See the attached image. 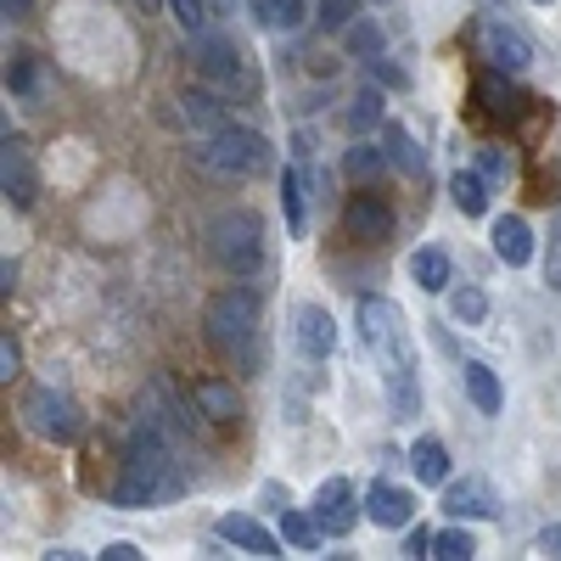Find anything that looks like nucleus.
<instances>
[{
	"mask_svg": "<svg viewBox=\"0 0 561 561\" xmlns=\"http://www.w3.org/2000/svg\"><path fill=\"white\" fill-rule=\"evenodd\" d=\"M169 438L158 427V415H140L129 427V444H124V472L113 483V505L124 511H147L152 500L163 494H180V478H169Z\"/></svg>",
	"mask_w": 561,
	"mask_h": 561,
	"instance_id": "f257e3e1",
	"label": "nucleus"
},
{
	"mask_svg": "<svg viewBox=\"0 0 561 561\" xmlns=\"http://www.w3.org/2000/svg\"><path fill=\"white\" fill-rule=\"evenodd\" d=\"M208 343L225 354V359H237L242 370H259V293L253 287H225L208 298Z\"/></svg>",
	"mask_w": 561,
	"mask_h": 561,
	"instance_id": "f03ea898",
	"label": "nucleus"
},
{
	"mask_svg": "<svg viewBox=\"0 0 561 561\" xmlns=\"http://www.w3.org/2000/svg\"><path fill=\"white\" fill-rule=\"evenodd\" d=\"M354 320H359L365 348L382 359V377H388V370H415V343L404 332V314H399L393 298H359Z\"/></svg>",
	"mask_w": 561,
	"mask_h": 561,
	"instance_id": "7ed1b4c3",
	"label": "nucleus"
},
{
	"mask_svg": "<svg viewBox=\"0 0 561 561\" xmlns=\"http://www.w3.org/2000/svg\"><path fill=\"white\" fill-rule=\"evenodd\" d=\"M208 253H214V264H219L225 275L248 280V275L264 264L259 219H253L248 208H225V214H214V225H208Z\"/></svg>",
	"mask_w": 561,
	"mask_h": 561,
	"instance_id": "20e7f679",
	"label": "nucleus"
},
{
	"mask_svg": "<svg viewBox=\"0 0 561 561\" xmlns=\"http://www.w3.org/2000/svg\"><path fill=\"white\" fill-rule=\"evenodd\" d=\"M197 163L225 174V180H248V174L270 169V140L259 129H248V124H225L197 147Z\"/></svg>",
	"mask_w": 561,
	"mask_h": 561,
	"instance_id": "39448f33",
	"label": "nucleus"
},
{
	"mask_svg": "<svg viewBox=\"0 0 561 561\" xmlns=\"http://www.w3.org/2000/svg\"><path fill=\"white\" fill-rule=\"evenodd\" d=\"M23 415H28V427L45 438V444H73L79 438V404L62 393V388H34L28 393V404H23Z\"/></svg>",
	"mask_w": 561,
	"mask_h": 561,
	"instance_id": "423d86ee",
	"label": "nucleus"
},
{
	"mask_svg": "<svg viewBox=\"0 0 561 561\" xmlns=\"http://www.w3.org/2000/svg\"><path fill=\"white\" fill-rule=\"evenodd\" d=\"M478 45H483L489 68H500V73H528V62H534V45L517 28H505L500 18H478Z\"/></svg>",
	"mask_w": 561,
	"mask_h": 561,
	"instance_id": "0eeeda50",
	"label": "nucleus"
},
{
	"mask_svg": "<svg viewBox=\"0 0 561 561\" xmlns=\"http://www.w3.org/2000/svg\"><path fill=\"white\" fill-rule=\"evenodd\" d=\"M354 500H359V494H354L348 478H325V483L314 489V523H320V534L343 539V534L359 523V505H354Z\"/></svg>",
	"mask_w": 561,
	"mask_h": 561,
	"instance_id": "6e6552de",
	"label": "nucleus"
},
{
	"mask_svg": "<svg viewBox=\"0 0 561 561\" xmlns=\"http://www.w3.org/2000/svg\"><path fill=\"white\" fill-rule=\"evenodd\" d=\"M197 73L219 90H237L248 84V68H242V51L230 45L225 34H197Z\"/></svg>",
	"mask_w": 561,
	"mask_h": 561,
	"instance_id": "1a4fd4ad",
	"label": "nucleus"
},
{
	"mask_svg": "<svg viewBox=\"0 0 561 561\" xmlns=\"http://www.w3.org/2000/svg\"><path fill=\"white\" fill-rule=\"evenodd\" d=\"M343 225H348V237H359V242H388L393 237V208L382 197H370V192H354Z\"/></svg>",
	"mask_w": 561,
	"mask_h": 561,
	"instance_id": "9d476101",
	"label": "nucleus"
},
{
	"mask_svg": "<svg viewBox=\"0 0 561 561\" xmlns=\"http://www.w3.org/2000/svg\"><path fill=\"white\" fill-rule=\"evenodd\" d=\"M293 337H298L304 359H332V348H337V320L325 314L320 304H304V309L293 314Z\"/></svg>",
	"mask_w": 561,
	"mask_h": 561,
	"instance_id": "9b49d317",
	"label": "nucleus"
},
{
	"mask_svg": "<svg viewBox=\"0 0 561 561\" xmlns=\"http://www.w3.org/2000/svg\"><path fill=\"white\" fill-rule=\"evenodd\" d=\"M214 534L225 539V545H237V550H248V556H280V539L259 523V517H248V511H230V517H219L214 523Z\"/></svg>",
	"mask_w": 561,
	"mask_h": 561,
	"instance_id": "f8f14e48",
	"label": "nucleus"
},
{
	"mask_svg": "<svg viewBox=\"0 0 561 561\" xmlns=\"http://www.w3.org/2000/svg\"><path fill=\"white\" fill-rule=\"evenodd\" d=\"M0 192H7V203H18V208L34 203V163H28V147L18 135H7V147H0Z\"/></svg>",
	"mask_w": 561,
	"mask_h": 561,
	"instance_id": "ddd939ff",
	"label": "nucleus"
},
{
	"mask_svg": "<svg viewBox=\"0 0 561 561\" xmlns=\"http://www.w3.org/2000/svg\"><path fill=\"white\" fill-rule=\"evenodd\" d=\"M365 511L377 528H410L415 523V494L399 489V483H370L365 489Z\"/></svg>",
	"mask_w": 561,
	"mask_h": 561,
	"instance_id": "4468645a",
	"label": "nucleus"
},
{
	"mask_svg": "<svg viewBox=\"0 0 561 561\" xmlns=\"http://www.w3.org/2000/svg\"><path fill=\"white\" fill-rule=\"evenodd\" d=\"M192 399H197V410L214 421V427H230V421L242 415V399H237V388H230L225 377H203V382H192Z\"/></svg>",
	"mask_w": 561,
	"mask_h": 561,
	"instance_id": "2eb2a0df",
	"label": "nucleus"
},
{
	"mask_svg": "<svg viewBox=\"0 0 561 561\" xmlns=\"http://www.w3.org/2000/svg\"><path fill=\"white\" fill-rule=\"evenodd\" d=\"M489 242H494V253H500V259H505L511 270H523V264L534 259V230H528V219H517V214L494 219Z\"/></svg>",
	"mask_w": 561,
	"mask_h": 561,
	"instance_id": "dca6fc26",
	"label": "nucleus"
},
{
	"mask_svg": "<svg viewBox=\"0 0 561 561\" xmlns=\"http://www.w3.org/2000/svg\"><path fill=\"white\" fill-rule=\"evenodd\" d=\"M444 511H449V517H494L500 500H494V489L483 478H460V483H449Z\"/></svg>",
	"mask_w": 561,
	"mask_h": 561,
	"instance_id": "f3484780",
	"label": "nucleus"
},
{
	"mask_svg": "<svg viewBox=\"0 0 561 561\" xmlns=\"http://www.w3.org/2000/svg\"><path fill=\"white\" fill-rule=\"evenodd\" d=\"M180 107H185V124H192V129H203V135H214V129H225V124H230V107L214 96L208 84L185 90V96H180Z\"/></svg>",
	"mask_w": 561,
	"mask_h": 561,
	"instance_id": "a211bd4d",
	"label": "nucleus"
},
{
	"mask_svg": "<svg viewBox=\"0 0 561 561\" xmlns=\"http://www.w3.org/2000/svg\"><path fill=\"white\" fill-rule=\"evenodd\" d=\"M410 472H415V483H449V449L438 438H415L410 444Z\"/></svg>",
	"mask_w": 561,
	"mask_h": 561,
	"instance_id": "6ab92c4d",
	"label": "nucleus"
},
{
	"mask_svg": "<svg viewBox=\"0 0 561 561\" xmlns=\"http://www.w3.org/2000/svg\"><path fill=\"white\" fill-rule=\"evenodd\" d=\"M449 197H455V208L460 214H489V174H478V169H455V180H449Z\"/></svg>",
	"mask_w": 561,
	"mask_h": 561,
	"instance_id": "aec40b11",
	"label": "nucleus"
},
{
	"mask_svg": "<svg viewBox=\"0 0 561 561\" xmlns=\"http://www.w3.org/2000/svg\"><path fill=\"white\" fill-rule=\"evenodd\" d=\"M410 275L421 293H444L449 287V253L444 248H415L410 253Z\"/></svg>",
	"mask_w": 561,
	"mask_h": 561,
	"instance_id": "412c9836",
	"label": "nucleus"
},
{
	"mask_svg": "<svg viewBox=\"0 0 561 561\" xmlns=\"http://www.w3.org/2000/svg\"><path fill=\"white\" fill-rule=\"evenodd\" d=\"M466 393H472V404L483 410V415H500L505 410V388H500V377H494V370L489 365H466Z\"/></svg>",
	"mask_w": 561,
	"mask_h": 561,
	"instance_id": "4be33fe9",
	"label": "nucleus"
},
{
	"mask_svg": "<svg viewBox=\"0 0 561 561\" xmlns=\"http://www.w3.org/2000/svg\"><path fill=\"white\" fill-rule=\"evenodd\" d=\"M253 12H259V23L264 28H275V34H298L304 28V0H253Z\"/></svg>",
	"mask_w": 561,
	"mask_h": 561,
	"instance_id": "5701e85b",
	"label": "nucleus"
},
{
	"mask_svg": "<svg viewBox=\"0 0 561 561\" xmlns=\"http://www.w3.org/2000/svg\"><path fill=\"white\" fill-rule=\"evenodd\" d=\"M478 96H483V107H489V118H517L523 113V96H517V90H511L505 79H500V68L478 84Z\"/></svg>",
	"mask_w": 561,
	"mask_h": 561,
	"instance_id": "b1692460",
	"label": "nucleus"
},
{
	"mask_svg": "<svg viewBox=\"0 0 561 561\" xmlns=\"http://www.w3.org/2000/svg\"><path fill=\"white\" fill-rule=\"evenodd\" d=\"M382 39H388V34H382V23H370V18H354V23L343 28L348 57H365V62H370V57H382Z\"/></svg>",
	"mask_w": 561,
	"mask_h": 561,
	"instance_id": "393cba45",
	"label": "nucleus"
},
{
	"mask_svg": "<svg viewBox=\"0 0 561 561\" xmlns=\"http://www.w3.org/2000/svg\"><path fill=\"white\" fill-rule=\"evenodd\" d=\"M388 163H393V158H388V147H370V140L359 135V147H348V163H343V169H348L354 180H377Z\"/></svg>",
	"mask_w": 561,
	"mask_h": 561,
	"instance_id": "a878e982",
	"label": "nucleus"
},
{
	"mask_svg": "<svg viewBox=\"0 0 561 561\" xmlns=\"http://www.w3.org/2000/svg\"><path fill=\"white\" fill-rule=\"evenodd\" d=\"M280 539H287L293 550H314V545H320V523L304 517V511H287V505H280Z\"/></svg>",
	"mask_w": 561,
	"mask_h": 561,
	"instance_id": "bb28decb",
	"label": "nucleus"
},
{
	"mask_svg": "<svg viewBox=\"0 0 561 561\" xmlns=\"http://www.w3.org/2000/svg\"><path fill=\"white\" fill-rule=\"evenodd\" d=\"M449 320H455V325H483V320H489V298H483L478 287L449 293Z\"/></svg>",
	"mask_w": 561,
	"mask_h": 561,
	"instance_id": "cd10ccee",
	"label": "nucleus"
},
{
	"mask_svg": "<svg viewBox=\"0 0 561 561\" xmlns=\"http://www.w3.org/2000/svg\"><path fill=\"white\" fill-rule=\"evenodd\" d=\"M280 208H287V230L304 237V180H298V169H280Z\"/></svg>",
	"mask_w": 561,
	"mask_h": 561,
	"instance_id": "c85d7f7f",
	"label": "nucleus"
},
{
	"mask_svg": "<svg viewBox=\"0 0 561 561\" xmlns=\"http://www.w3.org/2000/svg\"><path fill=\"white\" fill-rule=\"evenodd\" d=\"M382 124V90H359V96H354V107H348V129L354 135H365V129H377Z\"/></svg>",
	"mask_w": 561,
	"mask_h": 561,
	"instance_id": "c756f323",
	"label": "nucleus"
},
{
	"mask_svg": "<svg viewBox=\"0 0 561 561\" xmlns=\"http://www.w3.org/2000/svg\"><path fill=\"white\" fill-rule=\"evenodd\" d=\"M433 556L438 561H472L478 556V539L466 534V528H444V534H433Z\"/></svg>",
	"mask_w": 561,
	"mask_h": 561,
	"instance_id": "7c9ffc66",
	"label": "nucleus"
},
{
	"mask_svg": "<svg viewBox=\"0 0 561 561\" xmlns=\"http://www.w3.org/2000/svg\"><path fill=\"white\" fill-rule=\"evenodd\" d=\"M388 158H393L404 174H421V147L410 140V129H404V124H388Z\"/></svg>",
	"mask_w": 561,
	"mask_h": 561,
	"instance_id": "2f4dec72",
	"label": "nucleus"
},
{
	"mask_svg": "<svg viewBox=\"0 0 561 561\" xmlns=\"http://www.w3.org/2000/svg\"><path fill=\"white\" fill-rule=\"evenodd\" d=\"M359 18V0H320V28L325 34H343Z\"/></svg>",
	"mask_w": 561,
	"mask_h": 561,
	"instance_id": "473e14b6",
	"label": "nucleus"
},
{
	"mask_svg": "<svg viewBox=\"0 0 561 561\" xmlns=\"http://www.w3.org/2000/svg\"><path fill=\"white\" fill-rule=\"evenodd\" d=\"M163 7L174 12V23H180L185 34H203V28H208V7H203V0H163Z\"/></svg>",
	"mask_w": 561,
	"mask_h": 561,
	"instance_id": "72a5a7b5",
	"label": "nucleus"
},
{
	"mask_svg": "<svg viewBox=\"0 0 561 561\" xmlns=\"http://www.w3.org/2000/svg\"><path fill=\"white\" fill-rule=\"evenodd\" d=\"M7 90H12V96H28V90H34V57L28 51H18V62L7 68Z\"/></svg>",
	"mask_w": 561,
	"mask_h": 561,
	"instance_id": "f704fd0d",
	"label": "nucleus"
},
{
	"mask_svg": "<svg viewBox=\"0 0 561 561\" xmlns=\"http://www.w3.org/2000/svg\"><path fill=\"white\" fill-rule=\"evenodd\" d=\"M18 365H23V354H18V343L7 337V343H0V377L12 382V377H18Z\"/></svg>",
	"mask_w": 561,
	"mask_h": 561,
	"instance_id": "c9c22d12",
	"label": "nucleus"
},
{
	"mask_svg": "<svg viewBox=\"0 0 561 561\" xmlns=\"http://www.w3.org/2000/svg\"><path fill=\"white\" fill-rule=\"evenodd\" d=\"M404 556H433V534H427V528H415V534L404 539Z\"/></svg>",
	"mask_w": 561,
	"mask_h": 561,
	"instance_id": "e433bc0d",
	"label": "nucleus"
},
{
	"mask_svg": "<svg viewBox=\"0 0 561 561\" xmlns=\"http://www.w3.org/2000/svg\"><path fill=\"white\" fill-rule=\"evenodd\" d=\"M140 550L129 545V539H113V545H102V561H135Z\"/></svg>",
	"mask_w": 561,
	"mask_h": 561,
	"instance_id": "4c0bfd02",
	"label": "nucleus"
},
{
	"mask_svg": "<svg viewBox=\"0 0 561 561\" xmlns=\"http://www.w3.org/2000/svg\"><path fill=\"white\" fill-rule=\"evenodd\" d=\"M539 550L561 561V523H550V528H539Z\"/></svg>",
	"mask_w": 561,
	"mask_h": 561,
	"instance_id": "58836bf2",
	"label": "nucleus"
},
{
	"mask_svg": "<svg viewBox=\"0 0 561 561\" xmlns=\"http://www.w3.org/2000/svg\"><path fill=\"white\" fill-rule=\"evenodd\" d=\"M483 174H489V180H500V174H511V163H505V152H483Z\"/></svg>",
	"mask_w": 561,
	"mask_h": 561,
	"instance_id": "ea45409f",
	"label": "nucleus"
},
{
	"mask_svg": "<svg viewBox=\"0 0 561 561\" xmlns=\"http://www.w3.org/2000/svg\"><path fill=\"white\" fill-rule=\"evenodd\" d=\"M370 68H377V79H382V84H404V73H399L393 62H382V57H370Z\"/></svg>",
	"mask_w": 561,
	"mask_h": 561,
	"instance_id": "a19ab883",
	"label": "nucleus"
},
{
	"mask_svg": "<svg viewBox=\"0 0 561 561\" xmlns=\"http://www.w3.org/2000/svg\"><path fill=\"white\" fill-rule=\"evenodd\" d=\"M0 12H7V18H23V12H28V0H0Z\"/></svg>",
	"mask_w": 561,
	"mask_h": 561,
	"instance_id": "79ce46f5",
	"label": "nucleus"
},
{
	"mask_svg": "<svg viewBox=\"0 0 561 561\" xmlns=\"http://www.w3.org/2000/svg\"><path fill=\"white\" fill-rule=\"evenodd\" d=\"M556 253H561V219H556Z\"/></svg>",
	"mask_w": 561,
	"mask_h": 561,
	"instance_id": "37998d69",
	"label": "nucleus"
},
{
	"mask_svg": "<svg viewBox=\"0 0 561 561\" xmlns=\"http://www.w3.org/2000/svg\"><path fill=\"white\" fill-rule=\"evenodd\" d=\"M140 7H147V12H152V7H163V0H140Z\"/></svg>",
	"mask_w": 561,
	"mask_h": 561,
	"instance_id": "c03bdc74",
	"label": "nucleus"
},
{
	"mask_svg": "<svg viewBox=\"0 0 561 561\" xmlns=\"http://www.w3.org/2000/svg\"><path fill=\"white\" fill-rule=\"evenodd\" d=\"M534 7H550V0H534Z\"/></svg>",
	"mask_w": 561,
	"mask_h": 561,
	"instance_id": "a18cd8bd",
	"label": "nucleus"
}]
</instances>
